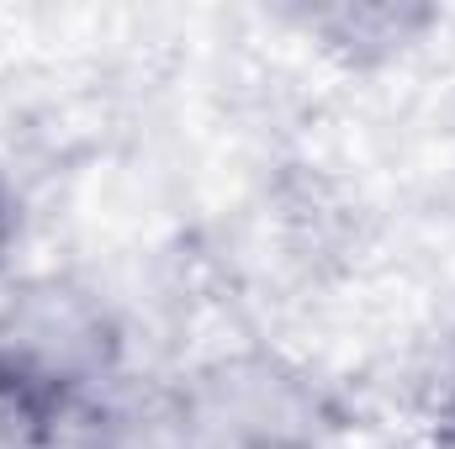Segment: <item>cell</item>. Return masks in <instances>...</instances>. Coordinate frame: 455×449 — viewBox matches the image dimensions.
<instances>
[{
	"label": "cell",
	"mask_w": 455,
	"mask_h": 449,
	"mask_svg": "<svg viewBox=\"0 0 455 449\" xmlns=\"http://www.w3.org/2000/svg\"><path fill=\"white\" fill-rule=\"evenodd\" d=\"M127 338L116 312L69 275H32L0 296V423L27 445L59 434L122 386Z\"/></svg>",
	"instance_id": "6da1fadb"
},
{
	"label": "cell",
	"mask_w": 455,
	"mask_h": 449,
	"mask_svg": "<svg viewBox=\"0 0 455 449\" xmlns=\"http://www.w3.org/2000/svg\"><path fill=\"white\" fill-rule=\"evenodd\" d=\"M180 386L212 449H323L313 381L275 354H233Z\"/></svg>",
	"instance_id": "7a4b0ae2"
},
{
	"label": "cell",
	"mask_w": 455,
	"mask_h": 449,
	"mask_svg": "<svg viewBox=\"0 0 455 449\" xmlns=\"http://www.w3.org/2000/svg\"><path fill=\"white\" fill-rule=\"evenodd\" d=\"M286 16L323 59L355 75L397 64L440 27V11L424 0H334V5H297Z\"/></svg>",
	"instance_id": "3957f363"
},
{
	"label": "cell",
	"mask_w": 455,
	"mask_h": 449,
	"mask_svg": "<svg viewBox=\"0 0 455 449\" xmlns=\"http://www.w3.org/2000/svg\"><path fill=\"white\" fill-rule=\"evenodd\" d=\"M53 449H212L186 386H116L85 418H75Z\"/></svg>",
	"instance_id": "277c9868"
},
{
	"label": "cell",
	"mask_w": 455,
	"mask_h": 449,
	"mask_svg": "<svg viewBox=\"0 0 455 449\" xmlns=\"http://www.w3.org/2000/svg\"><path fill=\"white\" fill-rule=\"evenodd\" d=\"M16 243H21V201H16V191L5 185V175H0V275L11 270Z\"/></svg>",
	"instance_id": "5b68a950"
}]
</instances>
